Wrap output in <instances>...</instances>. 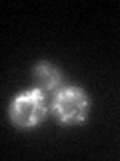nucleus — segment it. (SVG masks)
<instances>
[{
  "instance_id": "3",
  "label": "nucleus",
  "mask_w": 120,
  "mask_h": 161,
  "mask_svg": "<svg viewBox=\"0 0 120 161\" xmlns=\"http://www.w3.org/2000/svg\"><path fill=\"white\" fill-rule=\"evenodd\" d=\"M36 83L40 89H54L58 85V75L54 69H50L48 64H40L36 69Z\"/></svg>"
},
{
  "instance_id": "1",
  "label": "nucleus",
  "mask_w": 120,
  "mask_h": 161,
  "mask_svg": "<svg viewBox=\"0 0 120 161\" xmlns=\"http://www.w3.org/2000/svg\"><path fill=\"white\" fill-rule=\"evenodd\" d=\"M42 99L36 93H30V95H22L12 107V117L18 125H34L36 121L42 117Z\"/></svg>"
},
{
  "instance_id": "2",
  "label": "nucleus",
  "mask_w": 120,
  "mask_h": 161,
  "mask_svg": "<svg viewBox=\"0 0 120 161\" xmlns=\"http://www.w3.org/2000/svg\"><path fill=\"white\" fill-rule=\"evenodd\" d=\"M56 111L64 121H76L86 111V101L78 91H64L56 99Z\"/></svg>"
}]
</instances>
